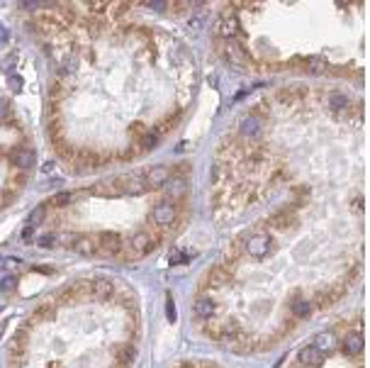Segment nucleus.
Returning a JSON list of instances; mask_svg holds the SVG:
<instances>
[{"label":"nucleus","mask_w":370,"mask_h":368,"mask_svg":"<svg viewBox=\"0 0 370 368\" xmlns=\"http://www.w3.org/2000/svg\"><path fill=\"white\" fill-rule=\"evenodd\" d=\"M144 132H146L144 122H132V127H129V134H132V137H139V134H144Z\"/></svg>","instance_id":"obj_31"},{"label":"nucleus","mask_w":370,"mask_h":368,"mask_svg":"<svg viewBox=\"0 0 370 368\" xmlns=\"http://www.w3.org/2000/svg\"><path fill=\"white\" fill-rule=\"evenodd\" d=\"M273 251V239L268 232H256L246 239V254L253 259H266Z\"/></svg>","instance_id":"obj_4"},{"label":"nucleus","mask_w":370,"mask_h":368,"mask_svg":"<svg viewBox=\"0 0 370 368\" xmlns=\"http://www.w3.org/2000/svg\"><path fill=\"white\" fill-rule=\"evenodd\" d=\"M161 191L166 193V200L175 203V200H180L185 193H188V180H185V178H180V175L168 178V180H166V186H163Z\"/></svg>","instance_id":"obj_9"},{"label":"nucleus","mask_w":370,"mask_h":368,"mask_svg":"<svg viewBox=\"0 0 370 368\" xmlns=\"http://www.w3.org/2000/svg\"><path fill=\"white\" fill-rule=\"evenodd\" d=\"M166 312H168V322H175V302L170 295L166 298Z\"/></svg>","instance_id":"obj_29"},{"label":"nucleus","mask_w":370,"mask_h":368,"mask_svg":"<svg viewBox=\"0 0 370 368\" xmlns=\"http://www.w3.org/2000/svg\"><path fill=\"white\" fill-rule=\"evenodd\" d=\"M47 217V205H39V208H34L32 212H30V217H27V227H37V225H42V220Z\"/></svg>","instance_id":"obj_22"},{"label":"nucleus","mask_w":370,"mask_h":368,"mask_svg":"<svg viewBox=\"0 0 370 368\" xmlns=\"http://www.w3.org/2000/svg\"><path fill=\"white\" fill-rule=\"evenodd\" d=\"M188 254H183V251H173L170 254V266H178V263H188Z\"/></svg>","instance_id":"obj_28"},{"label":"nucleus","mask_w":370,"mask_h":368,"mask_svg":"<svg viewBox=\"0 0 370 368\" xmlns=\"http://www.w3.org/2000/svg\"><path fill=\"white\" fill-rule=\"evenodd\" d=\"M200 368H217V366H200Z\"/></svg>","instance_id":"obj_37"},{"label":"nucleus","mask_w":370,"mask_h":368,"mask_svg":"<svg viewBox=\"0 0 370 368\" xmlns=\"http://www.w3.org/2000/svg\"><path fill=\"white\" fill-rule=\"evenodd\" d=\"M217 35H219L222 39L236 37V35H239V20H236L234 15H224V18L217 22Z\"/></svg>","instance_id":"obj_13"},{"label":"nucleus","mask_w":370,"mask_h":368,"mask_svg":"<svg viewBox=\"0 0 370 368\" xmlns=\"http://www.w3.org/2000/svg\"><path fill=\"white\" fill-rule=\"evenodd\" d=\"M341 351L346 353V356H360V351H363V336L360 334H348V336H343L341 339Z\"/></svg>","instance_id":"obj_18"},{"label":"nucleus","mask_w":370,"mask_h":368,"mask_svg":"<svg viewBox=\"0 0 370 368\" xmlns=\"http://www.w3.org/2000/svg\"><path fill=\"white\" fill-rule=\"evenodd\" d=\"M261 129H263V120H261L258 112H249V115L239 122V134H241L244 139H256V137L261 134Z\"/></svg>","instance_id":"obj_7"},{"label":"nucleus","mask_w":370,"mask_h":368,"mask_svg":"<svg viewBox=\"0 0 370 368\" xmlns=\"http://www.w3.org/2000/svg\"><path fill=\"white\" fill-rule=\"evenodd\" d=\"M66 244H68L73 251L83 254V256H95V254H98V239H95V237H88V234H68V237H66Z\"/></svg>","instance_id":"obj_6"},{"label":"nucleus","mask_w":370,"mask_h":368,"mask_svg":"<svg viewBox=\"0 0 370 368\" xmlns=\"http://www.w3.org/2000/svg\"><path fill=\"white\" fill-rule=\"evenodd\" d=\"M90 293L98 298V300H107L110 293H112V283L110 280H90Z\"/></svg>","instance_id":"obj_19"},{"label":"nucleus","mask_w":370,"mask_h":368,"mask_svg":"<svg viewBox=\"0 0 370 368\" xmlns=\"http://www.w3.org/2000/svg\"><path fill=\"white\" fill-rule=\"evenodd\" d=\"M151 222H153V227H158V229L173 227V225L178 222V205L170 203V200L156 203L153 210H151Z\"/></svg>","instance_id":"obj_2"},{"label":"nucleus","mask_w":370,"mask_h":368,"mask_svg":"<svg viewBox=\"0 0 370 368\" xmlns=\"http://www.w3.org/2000/svg\"><path fill=\"white\" fill-rule=\"evenodd\" d=\"M287 307H290V312H292L295 319H304V317H309L312 310H314L312 302L304 300V298H300V295H292V298L287 300Z\"/></svg>","instance_id":"obj_11"},{"label":"nucleus","mask_w":370,"mask_h":368,"mask_svg":"<svg viewBox=\"0 0 370 368\" xmlns=\"http://www.w3.org/2000/svg\"><path fill=\"white\" fill-rule=\"evenodd\" d=\"M336 298H338L336 290H324V293L319 290V293H317V305H319V307H329Z\"/></svg>","instance_id":"obj_23"},{"label":"nucleus","mask_w":370,"mask_h":368,"mask_svg":"<svg viewBox=\"0 0 370 368\" xmlns=\"http://www.w3.org/2000/svg\"><path fill=\"white\" fill-rule=\"evenodd\" d=\"M13 117V105L8 100H0V124H8Z\"/></svg>","instance_id":"obj_25"},{"label":"nucleus","mask_w":370,"mask_h":368,"mask_svg":"<svg viewBox=\"0 0 370 368\" xmlns=\"http://www.w3.org/2000/svg\"><path fill=\"white\" fill-rule=\"evenodd\" d=\"M71 200H73V193L64 191V193H56V195L51 198V205H56V208H64V205H68Z\"/></svg>","instance_id":"obj_26"},{"label":"nucleus","mask_w":370,"mask_h":368,"mask_svg":"<svg viewBox=\"0 0 370 368\" xmlns=\"http://www.w3.org/2000/svg\"><path fill=\"white\" fill-rule=\"evenodd\" d=\"M5 283H0V288H3V290H13L15 288V278L10 276V278H3Z\"/></svg>","instance_id":"obj_32"},{"label":"nucleus","mask_w":370,"mask_h":368,"mask_svg":"<svg viewBox=\"0 0 370 368\" xmlns=\"http://www.w3.org/2000/svg\"><path fill=\"white\" fill-rule=\"evenodd\" d=\"M132 358H134V349H127V346L117 349V361H119L122 366H129V363H132Z\"/></svg>","instance_id":"obj_27"},{"label":"nucleus","mask_w":370,"mask_h":368,"mask_svg":"<svg viewBox=\"0 0 370 368\" xmlns=\"http://www.w3.org/2000/svg\"><path fill=\"white\" fill-rule=\"evenodd\" d=\"M146 8H153V10H163V8H168V3H153V0H149V3H144Z\"/></svg>","instance_id":"obj_33"},{"label":"nucleus","mask_w":370,"mask_h":368,"mask_svg":"<svg viewBox=\"0 0 370 368\" xmlns=\"http://www.w3.org/2000/svg\"><path fill=\"white\" fill-rule=\"evenodd\" d=\"M22 239L30 244V239H32V227H25V229H22Z\"/></svg>","instance_id":"obj_34"},{"label":"nucleus","mask_w":370,"mask_h":368,"mask_svg":"<svg viewBox=\"0 0 370 368\" xmlns=\"http://www.w3.org/2000/svg\"><path fill=\"white\" fill-rule=\"evenodd\" d=\"M222 56L232 64V66H244V61H249V54L244 47H234V44H224L222 47Z\"/></svg>","instance_id":"obj_14"},{"label":"nucleus","mask_w":370,"mask_h":368,"mask_svg":"<svg viewBox=\"0 0 370 368\" xmlns=\"http://www.w3.org/2000/svg\"><path fill=\"white\" fill-rule=\"evenodd\" d=\"M300 95H304V90H278V100L285 105H292Z\"/></svg>","instance_id":"obj_24"},{"label":"nucleus","mask_w":370,"mask_h":368,"mask_svg":"<svg viewBox=\"0 0 370 368\" xmlns=\"http://www.w3.org/2000/svg\"><path fill=\"white\" fill-rule=\"evenodd\" d=\"M207 285H212V288H219V285H224L227 280H232V271L224 266V263H219V266H215L210 273H207Z\"/></svg>","instance_id":"obj_17"},{"label":"nucleus","mask_w":370,"mask_h":368,"mask_svg":"<svg viewBox=\"0 0 370 368\" xmlns=\"http://www.w3.org/2000/svg\"><path fill=\"white\" fill-rule=\"evenodd\" d=\"M8 39H10V35L5 32V27H3V25H0V42H3V44H5Z\"/></svg>","instance_id":"obj_35"},{"label":"nucleus","mask_w":370,"mask_h":368,"mask_svg":"<svg viewBox=\"0 0 370 368\" xmlns=\"http://www.w3.org/2000/svg\"><path fill=\"white\" fill-rule=\"evenodd\" d=\"M8 156H10V163H13L17 171H27V168L34 163V151H32V149L17 146V149H13Z\"/></svg>","instance_id":"obj_10"},{"label":"nucleus","mask_w":370,"mask_h":368,"mask_svg":"<svg viewBox=\"0 0 370 368\" xmlns=\"http://www.w3.org/2000/svg\"><path fill=\"white\" fill-rule=\"evenodd\" d=\"M193 310H195V317H198V319H205V322H207V319L215 317V310H217V307H215V302H212L207 295H200V298L195 300Z\"/></svg>","instance_id":"obj_16"},{"label":"nucleus","mask_w":370,"mask_h":368,"mask_svg":"<svg viewBox=\"0 0 370 368\" xmlns=\"http://www.w3.org/2000/svg\"><path fill=\"white\" fill-rule=\"evenodd\" d=\"M20 86H22V81L15 76V78H13V88H15V90H20Z\"/></svg>","instance_id":"obj_36"},{"label":"nucleus","mask_w":370,"mask_h":368,"mask_svg":"<svg viewBox=\"0 0 370 368\" xmlns=\"http://www.w3.org/2000/svg\"><path fill=\"white\" fill-rule=\"evenodd\" d=\"M295 222H297V217H295V212H290V210L275 212L273 217L266 220V225H268V227H275V229H290V227H295Z\"/></svg>","instance_id":"obj_15"},{"label":"nucleus","mask_w":370,"mask_h":368,"mask_svg":"<svg viewBox=\"0 0 370 368\" xmlns=\"http://www.w3.org/2000/svg\"><path fill=\"white\" fill-rule=\"evenodd\" d=\"M144 178H146L149 191H158V188L166 186V180L170 178V168H166V166H151L149 171H144Z\"/></svg>","instance_id":"obj_8"},{"label":"nucleus","mask_w":370,"mask_h":368,"mask_svg":"<svg viewBox=\"0 0 370 368\" xmlns=\"http://www.w3.org/2000/svg\"><path fill=\"white\" fill-rule=\"evenodd\" d=\"M117 186H119V193H122V195H141V193L149 191L146 178H144V171H134V173H127V175H117Z\"/></svg>","instance_id":"obj_3"},{"label":"nucleus","mask_w":370,"mask_h":368,"mask_svg":"<svg viewBox=\"0 0 370 368\" xmlns=\"http://www.w3.org/2000/svg\"><path fill=\"white\" fill-rule=\"evenodd\" d=\"M334 346H336V339H334V334H331V332H326V334H319V336H317V344H314V349H317V351L326 353V351H331Z\"/></svg>","instance_id":"obj_20"},{"label":"nucleus","mask_w":370,"mask_h":368,"mask_svg":"<svg viewBox=\"0 0 370 368\" xmlns=\"http://www.w3.org/2000/svg\"><path fill=\"white\" fill-rule=\"evenodd\" d=\"M161 242V234H149V232H136L129 242H127V256L129 259H141L149 251L156 249V244Z\"/></svg>","instance_id":"obj_1"},{"label":"nucleus","mask_w":370,"mask_h":368,"mask_svg":"<svg viewBox=\"0 0 370 368\" xmlns=\"http://www.w3.org/2000/svg\"><path fill=\"white\" fill-rule=\"evenodd\" d=\"M95 239H98V254H102V256H119L122 249H124L122 237L115 234V232H105Z\"/></svg>","instance_id":"obj_5"},{"label":"nucleus","mask_w":370,"mask_h":368,"mask_svg":"<svg viewBox=\"0 0 370 368\" xmlns=\"http://www.w3.org/2000/svg\"><path fill=\"white\" fill-rule=\"evenodd\" d=\"M297 358H300V363H302V366H307V368H319V366H321V361H324V353H321V351H317V349H314V344H312V346H302V349H300V353H297Z\"/></svg>","instance_id":"obj_12"},{"label":"nucleus","mask_w":370,"mask_h":368,"mask_svg":"<svg viewBox=\"0 0 370 368\" xmlns=\"http://www.w3.org/2000/svg\"><path fill=\"white\" fill-rule=\"evenodd\" d=\"M54 242H56V234H42L39 237V246H44V249L54 246Z\"/></svg>","instance_id":"obj_30"},{"label":"nucleus","mask_w":370,"mask_h":368,"mask_svg":"<svg viewBox=\"0 0 370 368\" xmlns=\"http://www.w3.org/2000/svg\"><path fill=\"white\" fill-rule=\"evenodd\" d=\"M329 105H331V110L341 112V110H346V107H348V98H346V95H341V93H331V95H329Z\"/></svg>","instance_id":"obj_21"}]
</instances>
